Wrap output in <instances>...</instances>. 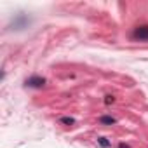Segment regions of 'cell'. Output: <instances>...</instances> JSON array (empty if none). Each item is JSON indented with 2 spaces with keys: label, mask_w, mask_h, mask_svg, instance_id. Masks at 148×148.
Segmentation results:
<instances>
[{
  "label": "cell",
  "mask_w": 148,
  "mask_h": 148,
  "mask_svg": "<svg viewBox=\"0 0 148 148\" xmlns=\"http://www.w3.org/2000/svg\"><path fill=\"white\" fill-rule=\"evenodd\" d=\"M98 120H99L101 125H115V124H117V119L112 117V115H101Z\"/></svg>",
  "instance_id": "277c9868"
},
{
  "label": "cell",
  "mask_w": 148,
  "mask_h": 148,
  "mask_svg": "<svg viewBox=\"0 0 148 148\" xmlns=\"http://www.w3.org/2000/svg\"><path fill=\"white\" fill-rule=\"evenodd\" d=\"M131 38L136 42H148V25H139L132 30Z\"/></svg>",
  "instance_id": "6da1fadb"
},
{
  "label": "cell",
  "mask_w": 148,
  "mask_h": 148,
  "mask_svg": "<svg viewBox=\"0 0 148 148\" xmlns=\"http://www.w3.org/2000/svg\"><path fill=\"white\" fill-rule=\"evenodd\" d=\"M115 103V96H105V105H113Z\"/></svg>",
  "instance_id": "52a82bcc"
},
{
  "label": "cell",
  "mask_w": 148,
  "mask_h": 148,
  "mask_svg": "<svg viewBox=\"0 0 148 148\" xmlns=\"http://www.w3.org/2000/svg\"><path fill=\"white\" fill-rule=\"evenodd\" d=\"M98 143H99L103 148H110V146H112V143H110L106 138H103V136H101V138H98Z\"/></svg>",
  "instance_id": "8992f818"
},
{
  "label": "cell",
  "mask_w": 148,
  "mask_h": 148,
  "mask_svg": "<svg viewBox=\"0 0 148 148\" xmlns=\"http://www.w3.org/2000/svg\"><path fill=\"white\" fill-rule=\"evenodd\" d=\"M45 84H47V80L40 75H32L25 80V87H28V89H42Z\"/></svg>",
  "instance_id": "7a4b0ae2"
},
{
  "label": "cell",
  "mask_w": 148,
  "mask_h": 148,
  "mask_svg": "<svg viewBox=\"0 0 148 148\" xmlns=\"http://www.w3.org/2000/svg\"><path fill=\"white\" fill-rule=\"evenodd\" d=\"M59 124H63V125H73V124H75V119H73V117H61Z\"/></svg>",
  "instance_id": "5b68a950"
},
{
  "label": "cell",
  "mask_w": 148,
  "mask_h": 148,
  "mask_svg": "<svg viewBox=\"0 0 148 148\" xmlns=\"http://www.w3.org/2000/svg\"><path fill=\"white\" fill-rule=\"evenodd\" d=\"M119 148H131L129 145H125V143H119Z\"/></svg>",
  "instance_id": "ba28073f"
},
{
  "label": "cell",
  "mask_w": 148,
  "mask_h": 148,
  "mask_svg": "<svg viewBox=\"0 0 148 148\" xmlns=\"http://www.w3.org/2000/svg\"><path fill=\"white\" fill-rule=\"evenodd\" d=\"M30 18L26 16V14H18L16 18H14V21L11 23V26H14V30H25V28H28L30 26Z\"/></svg>",
  "instance_id": "3957f363"
}]
</instances>
